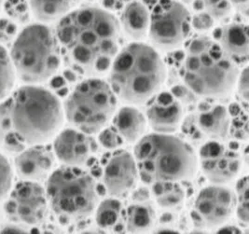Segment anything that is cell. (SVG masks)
Returning <instances> with one entry per match:
<instances>
[{"label": "cell", "mask_w": 249, "mask_h": 234, "mask_svg": "<svg viewBox=\"0 0 249 234\" xmlns=\"http://www.w3.org/2000/svg\"><path fill=\"white\" fill-rule=\"evenodd\" d=\"M120 31L121 24L111 12L83 7L62 17L55 35L70 68L97 78L109 70L119 52Z\"/></svg>", "instance_id": "6da1fadb"}, {"label": "cell", "mask_w": 249, "mask_h": 234, "mask_svg": "<svg viewBox=\"0 0 249 234\" xmlns=\"http://www.w3.org/2000/svg\"><path fill=\"white\" fill-rule=\"evenodd\" d=\"M64 122L61 102L51 90L28 84L0 102V149L18 154L30 145L44 144Z\"/></svg>", "instance_id": "7a4b0ae2"}, {"label": "cell", "mask_w": 249, "mask_h": 234, "mask_svg": "<svg viewBox=\"0 0 249 234\" xmlns=\"http://www.w3.org/2000/svg\"><path fill=\"white\" fill-rule=\"evenodd\" d=\"M109 82L122 100L142 105L158 92L165 79V67L158 53L140 42L127 45L115 56Z\"/></svg>", "instance_id": "3957f363"}, {"label": "cell", "mask_w": 249, "mask_h": 234, "mask_svg": "<svg viewBox=\"0 0 249 234\" xmlns=\"http://www.w3.org/2000/svg\"><path fill=\"white\" fill-rule=\"evenodd\" d=\"M138 175L143 182H180L193 179L197 157L193 147L174 135L162 133L142 136L134 150Z\"/></svg>", "instance_id": "277c9868"}, {"label": "cell", "mask_w": 249, "mask_h": 234, "mask_svg": "<svg viewBox=\"0 0 249 234\" xmlns=\"http://www.w3.org/2000/svg\"><path fill=\"white\" fill-rule=\"evenodd\" d=\"M239 72L218 43L207 36H199L187 48L183 79L193 93L218 98L234 87Z\"/></svg>", "instance_id": "5b68a950"}, {"label": "cell", "mask_w": 249, "mask_h": 234, "mask_svg": "<svg viewBox=\"0 0 249 234\" xmlns=\"http://www.w3.org/2000/svg\"><path fill=\"white\" fill-rule=\"evenodd\" d=\"M61 54L55 33L44 23H32L16 36L10 57L19 79L26 84H38L53 77Z\"/></svg>", "instance_id": "8992f818"}, {"label": "cell", "mask_w": 249, "mask_h": 234, "mask_svg": "<svg viewBox=\"0 0 249 234\" xmlns=\"http://www.w3.org/2000/svg\"><path fill=\"white\" fill-rule=\"evenodd\" d=\"M45 192L49 208L65 224L87 218L98 204L96 184L80 167L53 171L46 180Z\"/></svg>", "instance_id": "52a82bcc"}, {"label": "cell", "mask_w": 249, "mask_h": 234, "mask_svg": "<svg viewBox=\"0 0 249 234\" xmlns=\"http://www.w3.org/2000/svg\"><path fill=\"white\" fill-rule=\"evenodd\" d=\"M117 99L110 85L97 78L85 79L68 95L65 116L74 128L86 134L98 133L116 111Z\"/></svg>", "instance_id": "ba28073f"}, {"label": "cell", "mask_w": 249, "mask_h": 234, "mask_svg": "<svg viewBox=\"0 0 249 234\" xmlns=\"http://www.w3.org/2000/svg\"><path fill=\"white\" fill-rule=\"evenodd\" d=\"M191 27L192 17L184 5L177 0H162L150 14L147 35L156 48L168 51L187 39Z\"/></svg>", "instance_id": "9c48e42d"}, {"label": "cell", "mask_w": 249, "mask_h": 234, "mask_svg": "<svg viewBox=\"0 0 249 234\" xmlns=\"http://www.w3.org/2000/svg\"><path fill=\"white\" fill-rule=\"evenodd\" d=\"M3 210L8 219L15 224L41 225L49 212L45 189L39 183L22 180L4 200Z\"/></svg>", "instance_id": "30bf717a"}, {"label": "cell", "mask_w": 249, "mask_h": 234, "mask_svg": "<svg viewBox=\"0 0 249 234\" xmlns=\"http://www.w3.org/2000/svg\"><path fill=\"white\" fill-rule=\"evenodd\" d=\"M234 207V194L229 188L219 184L205 187L194 201L193 223L200 228H216L231 217Z\"/></svg>", "instance_id": "8fae6325"}, {"label": "cell", "mask_w": 249, "mask_h": 234, "mask_svg": "<svg viewBox=\"0 0 249 234\" xmlns=\"http://www.w3.org/2000/svg\"><path fill=\"white\" fill-rule=\"evenodd\" d=\"M199 162L206 179L219 185L233 180L241 168L237 152L216 140L208 141L201 146Z\"/></svg>", "instance_id": "7c38bea8"}, {"label": "cell", "mask_w": 249, "mask_h": 234, "mask_svg": "<svg viewBox=\"0 0 249 234\" xmlns=\"http://www.w3.org/2000/svg\"><path fill=\"white\" fill-rule=\"evenodd\" d=\"M137 179L136 160L128 151H115L107 158L103 164V184L111 197H124L134 190Z\"/></svg>", "instance_id": "4fadbf2b"}, {"label": "cell", "mask_w": 249, "mask_h": 234, "mask_svg": "<svg viewBox=\"0 0 249 234\" xmlns=\"http://www.w3.org/2000/svg\"><path fill=\"white\" fill-rule=\"evenodd\" d=\"M95 151L96 144L93 138L76 128H68L58 133L53 143L54 155L68 166L85 165Z\"/></svg>", "instance_id": "5bb4252c"}, {"label": "cell", "mask_w": 249, "mask_h": 234, "mask_svg": "<svg viewBox=\"0 0 249 234\" xmlns=\"http://www.w3.org/2000/svg\"><path fill=\"white\" fill-rule=\"evenodd\" d=\"M55 155L43 145H30L17 154L14 166L17 176L26 181L40 183L46 181L53 172Z\"/></svg>", "instance_id": "9a60e30c"}, {"label": "cell", "mask_w": 249, "mask_h": 234, "mask_svg": "<svg viewBox=\"0 0 249 234\" xmlns=\"http://www.w3.org/2000/svg\"><path fill=\"white\" fill-rule=\"evenodd\" d=\"M147 101V119L150 127L156 133L176 132L183 118L181 103L168 91H158Z\"/></svg>", "instance_id": "2e32d148"}, {"label": "cell", "mask_w": 249, "mask_h": 234, "mask_svg": "<svg viewBox=\"0 0 249 234\" xmlns=\"http://www.w3.org/2000/svg\"><path fill=\"white\" fill-rule=\"evenodd\" d=\"M217 43L227 57L236 66L246 65L249 61L248 25L231 22L222 26L216 36Z\"/></svg>", "instance_id": "e0dca14e"}, {"label": "cell", "mask_w": 249, "mask_h": 234, "mask_svg": "<svg viewBox=\"0 0 249 234\" xmlns=\"http://www.w3.org/2000/svg\"><path fill=\"white\" fill-rule=\"evenodd\" d=\"M194 119L205 138L221 141L230 132L231 117L224 106L202 104L194 115Z\"/></svg>", "instance_id": "ac0fdd59"}, {"label": "cell", "mask_w": 249, "mask_h": 234, "mask_svg": "<svg viewBox=\"0 0 249 234\" xmlns=\"http://www.w3.org/2000/svg\"><path fill=\"white\" fill-rule=\"evenodd\" d=\"M150 13L147 5L141 1L131 0L123 7L121 23L124 33L133 40H142L148 32Z\"/></svg>", "instance_id": "d6986e66"}, {"label": "cell", "mask_w": 249, "mask_h": 234, "mask_svg": "<svg viewBox=\"0 0 249 234\" xmlns=\"http://www.w3.org/2000/svg\"><path fill=\"white\" fill-rule=\"evenodd\" d=\"M113 124L123 140L135 143L143 136L147 123L139 110L133 107H124L115 114Z\"/></svg>", "instance_id": "ffe728a7"}, {"label": "cell", "mask_w": 249, "mask_h": 234, "mask_svg": "<svg viewBox=\"0 0 249 234\" xmlns=\"http://www.w3.org/2000/svg\"><path fill=\"white\" fill-rule=\"evenodd\" d=\"M156 223V212L153 205L146 201H135L125 212V227L128 233L145 234Z\"/></svg>", "instance_id": "44dd1931"}, {"label": "cell", "mask_w": 249, "mask_h": 234, "mask_svg": "<svg viewBox=\"0 0 249 234\" xmlns=\"http://www.w3.org/2000/svg\"><path fill=\"white\" fill-rule=\"evenodd\" d=\"M95 221L97 226L106 232H122L125 225L123 203L115 197L101 201L96 206Z\"/></svg>", "instance_id": "7402d4cb"}, {"label": "cell", "mask_w": 249, "mask_h": 234, "mask_svg": "<svg viewBox=\"0 0 249 234\" xmlns=\"http://www.w3.org/2000/svg\"><path fill=\"white\" fill-rule=\"evenodd\" d=\"M80 0H30V10L35 17L42 22L60 20L74 10Z\"/></svg>", "instance_id": "603a6c76"}, {"label": "cell", "mask_w": 249, "mask_h": 234, "mask_svg": "<svg viewBox=\"0 0 249 234\" xmlns=\"http://www.w3.org/2000/svg\"><path fill=\"white\" fill-rule=\"evenodd\" d=\"M152 195L159 206L166 210L180 209L186 199V192L179 182L162 181L152 184Z\"/></svg>", "instance_id": "cb8c5ba5"}, {"label": "cell", "mask_w": 249, "mask_h": 234, "mask_svg": "<svg viewBox=\"0 0 249 234\" xmlns=\"http://www.w3.org/2000/svg\"><path fill=\"white\" fill-rule=\"evenodd\" d=\"M15 77L16 75L10 54L0 44V102L12 92Z\"/></svg>", "instance_id": "d4e9b609"}, {"label": "cell", "mask_w": 249, "mask_h": 234, "mask_svg": "<svg viewBox=\"0 0 249 234\" xmlns=\"http://www.w3.org/2000/svg\"><path fill=\"white\" fill-rule=\"evenodd\" d=\"M236 215L239 221L244 225L249 224V178L243 177L236 184V193L234 195Z\"/></svg>", "instance_id": "484cf974"}, {"label": "cell", "mask_w": 249, "mask_h": 234, "mask_svg": "<svg viewBox=\"0 0 249 234\" xmlns=\"http://www.w3.org/2000/svg\"><path fill=\"white\" fill-rule=\"evenodd\" d=\"M3 6L12 21L19 23L28 22L31 10L26 0H6Z\"/></svg>", "instance_id": "4316f807"}, {"label": "cell", "mask_w": 249, "mask_h": 234, "mask_svg": "<svg viewBox=\"0 0 249 234\" xmlns=\"http://www.w3.org/2000/svg\"><path fill=\"white\" fill-rule=\"evenodd\" d=\"M204 11L214 20H221L227 17L232 9L230 0H202Z\"/></svg>", "instance_id": "83f0119b"}, {"label": "cell", "mask_w": 249, "mask_h": 234, "mask_svg": "<svg viewBox=\"0 0 249 234\" xmlns=\"http://www.w3.org/2000/svg\"><path fill=\"white\" fill-rule=\"evenodd\" d=\"M12 166L7 158L0 153V201H3L9 195L12 188Z\"/></svg>", "instance_id": "f1b7e54d"}, {"label": "cell", "mask_w": 249, "mask_h": 234, "mask_svg": "<svg viewBox=\"0 0 249 234\" xmlns=\"http://www.w3.org/2000/svg\"><path fill=\"white\" fill-rule=\"evenodd\" d=\"M230 131L239 140H247L249 138L248 115L243 114V111L240 110L234 112L232 120L231 119Z\"/></svg>", "instance_id": "f546056e"}, {"label": "cell", "mask_w": 249, "mask_h": 234, "mask_svg": "<svg viewBox=\"0 0 249 234\" xmlns=\"http://www.w3.org/2000/svg\"><path fill=\"white\" fill-rule=\"evenodd\" d=\"M98 139L103 147L109 150L118 148L124 143L123 138L115 130L114 127H107L105 129L103 128L101 133L98 136Z\"/></svg>", "instance_id": "4dcf8cb0"}, {"label": "cell", "mask_w": 249, "mask_h": 234, "mask_svg": "<svg viewBox=\"0 0 249 234\" xmlns=\"http://www.w3.org/2000/svg\"><path fill=\"white\" fill-rule=\"evenodd\" d=\"M17 36V25L12 19H0V44H7L14 40Z\"/></svg>", "instance_id": "1f68e13d"}, {"label": "cell", "mask_w": 249, "mask_h": 234, "mask_svg": "<svg viewBox=\"0 0 249 234\" xmlns=\"http://www.w3.org/2000/svg\"><path fill=\"white\" fill-rule=\"evenodd\" d=\"M214 19L205 11L198 12L192 19L193 27L198 31H207L214 26Z\"/></svg>", "instance_id": "d6a6232c"}, {"label": "cell", "mask_w": 249, "mask_h": 234, "mask_svg": "<svg viewBox=\"0 0 249 234\" xmlns=\"http://www.w3.org/2000/svg\"><path fill=\"white\" fill-rule=\"evenodd\" d=\"M183 131L189 136V138H191L193 141L202 142L205 139L204 134L201 133V131L197 127L194 116H191L189 119L185 121L183 124Z\"/></svg>", "instance_id": "836d02e7"}, {"label": "cell", "mask_w": 249, "mask_h": 234, "mask_svg": "<svg viewBox=\"0 0 249 234\" xmlns=\"http://www.w3.org/2000/svg\"><path fill=\"white\" fill-rule=\"evenodd\" d=\"M238 92L241 99L246 104L249 102V69L245 68L240 75L238 81Z\"/></svg>", "instance_id": "e575fe53"}, {"label": "cell", "mask_w": 249, "mask_h": 234, "mask_svg": "<svg viewBox=\"0 0 249 234\" xmlns=\"http://www.w3.org/2000/svg\"><path fill=\"white\" fill-rule=\"evenodd\" d=\"M191 90L189 89L187 86H176L172 89V94L179 101L180 103H191L192 99H193V96L192 93L190 92Z\"/></svg>", "instance_id": "d590c367"}, {"label": "cell", "mask_w": 249, "mask_h": 234, "mask_svg": "<svg viewBox=\"0 0 249 234\" xmlns=\"http://www.w3.org/2000/svg\"><path fill=\"white\" fill-rule=\"evenodd\" d=\"M231 5L235 7L238 11L244 12L246 15L248 14L249 9V0H230Z\"/></svg>", "instance_id": "8d00e7d4"}, {"label": "cell", "mask_w": 249, "mask_h": 234, "mask_svg": "<svg viewBox=\"0 0 249 234\" xmlns=\"http://www.w3.org/2000/svg\"><path fill=\"white\" fill-rule=\"evenodd\" d=\"M52 87L53 89L56 90L58 92H61L63 91V89L67 90V85H66V81H65V78H61V77H57L54 78L52 80V83H51ZM62 95V94H61Z\"/></svg>", "instance_id": "74e56055"}, {"label": "cell", "mask_w": 249, "mask_h": 234, "mask_svg": "<svg viewBox=\"0 0 249 234\" xmlns=\"http://www.w3.org/2000/svg\"><path fill=\"white\" fill-rule=\"evenodd\" d=\"M104 1L107 8L117 10V9L123 8L125 5V2H129L131 0H104Z\"/></svg>", "instance_id": "f35d334b"}, {"label": "cell", "mask_w": 249, "mask_h": 234, "mask_svg": "<svg viewBox=\"0 0 249 234\" xmlns=\"http://www.w3.org/2000/svg\"><path fill=\"white\" fill-rule=\"evenodd\" d=\"M78 75L79 73L77 71H75L74 69L70 68V69H67L64 71V76L65 78L69 81V82H76L78 80Z\"/></svg>", "instance_id": "ab89813d"}, {"label": "cell", "mask_w": 249, "mask_h": 234, "mask_svg": "<svg viewBox=\"0 0 249 234\" xmlns=\"http://www.w3.org/2000/svg\"><path fill=\"white\" fill-rule=\"evenodd\" d=\"M148 197H149L148 191L145 189H140L135 193L134 199H135V201H146L148 199Z\"/></svg>", "instance_id": "60d3db41"}, {"label": "cell", "mask_w": 249, "mask_h": 234, "mask_svg": "<svg viewBox=\"0 0 249 234\" xmlns=\"http://www.w3.org/2000/svg\"><path fill=\"white\" fill-rule=\"evenodd\" d=\"M176 219L175 216L173 215V213H164L160 218V223L162 224H172L174 222V220Z\"/></svg>", "instance_id": "b9f144b4"}, {"label": "cell", "mask_w": 249, "mask_h": 234, "mask_svg": "<svg viewBox=\"0 0 249 234\" xmlns=\"http://www.w3.org/2000/svg\"><path fill=\"white\" fill-rule=\"evenodd\" d=\"M218 233L220 234H241L242 232L234 226H226L221 228Z\"/></svg>", "instance_id": "7bdbcfd3"}, {"label": "cell", "mask_w": 249, "mask_h": 234, "mask_svg": "<svg viewBox=\"0 0 249 234\" xmlns=\"http://www.w3.org/2000/svg\"><path fill=\"white\" fill-rule=\"evenodd\" d=\"M2 4H3V0H0V10H1V7H2Z\"/></svg>", "instance_id": "ee69618b"}]
</instances>
